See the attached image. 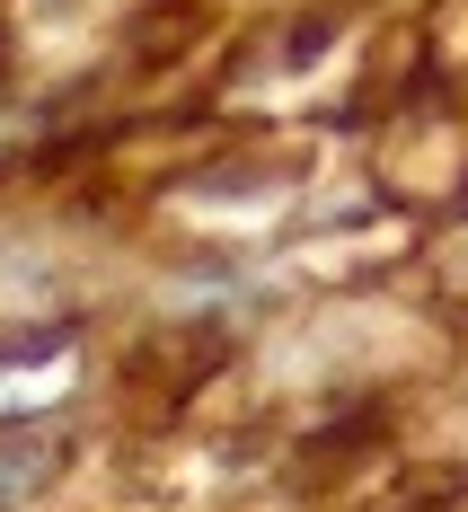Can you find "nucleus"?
Segmentation results:
<instances>
[{
	"mask_svg": "<svg viewBox=\"0 0 468 512\" xmlns=\"http://www.w3.org/2000/svg\"><path fill=\"white\" fill-rule=\"evenodd\" d=\"M53 468H62V433L53 424H9L0 433V512H18Z\"/></svg>",
	"mask_w": 468,
	"mask_h": 512,
	"instance_id": "nucleus-1",
	"label": "nucleus"
}]
</instances>
